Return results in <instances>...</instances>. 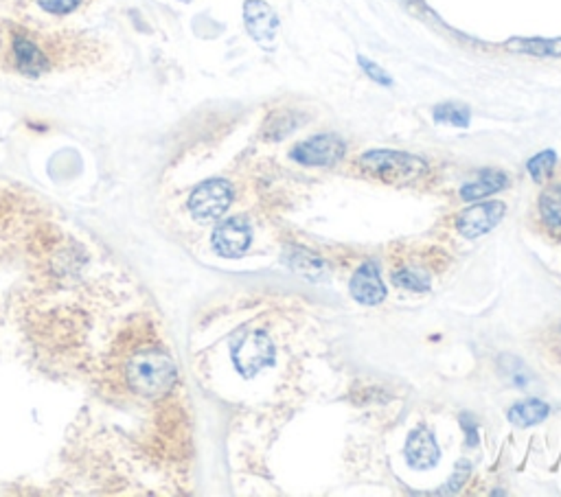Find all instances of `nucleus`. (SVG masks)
I'll return each instance as SVG.
<instances>
[{
	"label": "nucleus",
	"instance_id": "obj_1",
	"mask_svg": "<svg viewBox=\"0 0 561 497\" xmlns=\"http://www.w3.org/2000/svg\"><path fill=\"white\" fill-rule=\"evenodd\" d=\"M71 53H80V46H71V38L62 40L53 34L12 29L7 34L4 62L20 75L40 77L71 62Z\"/></svg>",
	"mask_w": 561,
	"mask_h": 497
},
{
	"label": "nucleus",
	"instance_id": "obj_2",
	"mask_svg": "<svg viewBox=\"0 0 561 497\" xmlns=\"http://www.w3.org/2000/svg\"><path fill=\"white\" fill-rule=\"evenodd\" d=\"M357 167L369 176L390 184L415 182L423 173H427V163L419 156L406 154V151L393 149H373L366 151L357 158Z\"/></svg>",
	"mask_w": 561,
	"mask_h": 497
},
{
	"label": "nucleus",
	"instance_id": "obj_3",
	"mask_svg": "<svg viewBox=\"0 0 561 497\" xmlns=\"http://www.w3.org/2000/svg\"><path fill=\"white\" fill-rule=\"evenodd\" d=\"M274 356V342L264 329H242L231 342L233 366L243 379H252L264 368L273 366Z\"/></svg>",
	"mask_w": 561,
	"mask_h": 497
},
{
	"label": "nucleus",
	"instance_id": "obj_4",
	"mask_svg": "<svg viewBox=\"0 0 561 497\" xmlns=\"http://www.w3.org/2000/svg\"><path fill=\"white\" fill-rule=\"evenodd\" d=\"M233 184L224 178H213L197 184L187 202V209L197 224L218 222L233 204Z\"/></svg>",
	"mask_w": 561,
	"mask_h": 497
},
{
	"label": "nucleus",
	"instance_id": "obj_5",
	"mask_svg": "<svg viewBox=\"0 0 561 497\" xmlns=\"http://www.w3.org/2000/svg\"><path fill=\"white\" fill-rule=\"evenodd\" d=\"M347 154V145L335 134H316L307 141L296 142L289 151V158L303 167H334Z\"/></svg>",
	"mask_w": 561,
	"mask_h": 497
},
{
	"label": "nucleus",
	"instance_id": "obj_6",
	"mask_svg": "<svg viewBox=\"0 0 561 497\" xmlns=\"http://www.w3.org/2000/svg\"><path fill=\"white\" fill-rule=\"evenodd\" d=\"M504 213H507V206L503 202H480V204H473L458 213L454 224L465 239H478L498 226Z\"/></svg>",
	"mask_w": 561,
	"mask_h": 497
},
{
	"label": "nucleus",
	"instance_id": "obj_7",
	"mask_svg": "<svg viewBox=\"0 0 561 497\" xmlns=\"http://www.w3.org/2000/svg\"><path fill=\"white\" fill-rule=\"evenodd\" d=\"M211 243H213L215 255L222 259H239L250 248L252 230L242 218H231L215 226Z\"/></svg>",
	"mask_w": 561,
	"mask_h": 497
},
{
	"label": "nucleus",
	"instance_id": "obj_8",
	"mask_svg": "<svg viewBox=\"0 0 561 497\" xmlns=\"http://www.w3.org/2000/svg\"><path fill=\"white\" fill-rule=\"evenodd\" d=\"M243 22L248 34L264 46H273L279 34V18L274 9L264 0H246L243 4Z\"/></svg>",
	"mask_w": 561,
	"mask_h": 497
},
{
	"label": "nucleus",
	"instance_id": "obj_9",
	"mask_svg": "<svg viewBox=\"0 0 561 497\" xmlns=\"http://www.w3.org/2000/svg\"><path fill=\"white\" fill-rule=\"evenodd\" d=\"M349 292L356 298L360 305L373 307L380 305L386 298V287L384 280L380 276V268L373 261H365L360 268L356 270V274L351 276V283H349Z\"/></svg>",
	"mask_w": 561,
	"mask_h": 497
},
{
	"label": "nucleus",
	"instance_id": "obj_10",
	"mask_svg": "<svg viewBox=\"0 0 561 497\" xmlns=\"http://www.w3.org/2000/svg\"><path fill=\"white\" fill-rule=\"evenodd\" d=\"M403 454H406V463L412 469H417V471L432 469L441 458V449L436 445L434 434L430 430H426V427H417V430H412L408 434Z\"/></svg>",
	"mask_w": 561,
	"mask_h": 497
},
{
	"label": "nucleus",
	"instance_id": "obj_11",
	"mask_svg": "<svg viewBox=\"0 0 561 497\" xmlns=\"http://www.w3.org/2000/svg\"><path fill=\"white\" fill-rule=\"evenodd\" d=\"M285 261H288L289 270L294 274L305 280H311V283H323V280L329 279V268L323 256L314 255V252L305 250V248H289L288 259Z\"/></svg>",
	"mask_w": 561,
	"mask_h": 497
},
{
	"label": "nucleus",
	"instance_id": "obj_12",
	"mask_svg": "<svg viewBox=\"0 0 561 497\" xmlns=\"http://www.w3.org/2000/svg\"><path fill=\"white\" fill-rule=\"evenodd\" d=\"M507 184L509 178L504 172H498V169H482V172L476 173V178H472V180L463 184L461 197L465 202L485 200V197L507 188Z\"/></svg>",
	"mask_w": 561,
	"mask_h": 497
},
{
	"label": "nucleus",
	"instance_id": "obj_13",
	"mask_svg": "<svg viewBox=\"0 0 561 497\" xmlns=\"http://www.w3.org/2000/svg\"><path fill=\"white\" fill-rule=\"evenodd\" d=\"M537 210H540L542 226L549 230L550 237L561 241V184L549 187L542 193Z\"/></svg>",
	"mask_w": 561,
	"mask_h": 497
},
{
	"label": "nucleus",
	"instance_id": "obj_14",
	"mask_svg": "<svg viewBox=\"0 0 561 497\" xmlns=\"http://www.w3.org/2000/svg\"><path fill=\"white\" fill-rule=\"evenodd\" d=\"M509 50L537 57H561V38H513L507 44Z\"/></svg>",
	"mask_w": 561,
	"mask_h": 497
},
{
	"label": "nucleus",
	"instance_id": "obj_15",
	"mask_svg": "<svg viewBox=\"0 0 561 497\" xmlns=\"http://www.w3.org/2000/svg\"><path fill=\"white\" fill-rule=\"evenodd\" d=\"M549 403L540 401V399H526V401L515 403V406L509 409L507 417L515 427H531L544 421V418L549 417Z\"/></svg>",
	"mask_w": 561,
	"mask_h": 497
},
{
	"label": "nucleus",
	"instance_id": "obj_16",
	"mask_svg": "<svg viewBox=\"0 0 561 497\" xmlns=\"http://www.w3.org/2000/svg\"><path fill=\"white\" fill-rule=\"evenodd\" d=\"M432 117H434V121L441 123V126H454V127H467L469 121H472V112H469L467 105L452 103V101L434 105Z\"/></svg>",
	"mask_w": 561,
	"mask_h": 497
},
{
	"label": "nucleus",
	"instance_id": "obj_17",
	"mask_svg": "<svg viewBox=\"0 0 561 497\" xmlns=\"http://www.w3.org/2000/svg\"><path fill=\"white\" fill-rule=\"evenodd\" d=\"M84 3L86 0H31V4L35 7L38 16L53 18V20L73 16Z\"/></svg>",
	"mask_w": 561,
	"mask_h": 497
},
{
	"label": "nucleus",
	"instance_id": "obj_18",
	"mask_svg": "<svg viewBox=\"0 0 561 497\" xmlns=\"http://www.w3.org/2000/svg\"><path fill=\"white\" fill-rule=\"evenodd\" d=\"M393 283L402 289H411V292H430V274L419 268H402L393 271Z\"/></svg>",
	"mask_w": 561,
	"mask_h": 497
},
{
	"label": "nucleus",
	"instance_id": "obj_19",
	"mask_svg": "<svg viewBox=\"0 0 561 497\" xmlns=\"http://www.w3.org/2000/svg\"><path fill=\"white\" fill-rule=\"evenodd\" d=\"M555 164H557V154H555L553 149H544L540 151V154L533 156L531 160L526 163V169L528 173H531V178L535 182H544L546 178L553 173Z\"/></svg>",
	"mask_w": 561,
	"mask_h": 497
},
{
	"label": "nucleus",
	"instance_id": "obj_20",
	"mask_svg": "<svg viewBox=\"0 0 561 497\" xmlns=\"http://www.w3.org/2000/svg\"><path fill=\"white\" fill-rule=\"evenodd\" d=\"M298 126H301V121H298L294 112L274 114L268 121V136L274 138V141H280V138L292 134Z\"/></svg>",
	"mask_w": 561,
	"mask_h": 497
},
{
	"label": "nucleus",
	"instance_id": "obj_21",
	"mask_svg": "<svg viewBox=\"0 0 561 497\" xmlns=\"http://www.w3.org/2000/svg\"><path fill=\"white\" fill-rule=\"evenodd\" d=\"M357 64H360L362 71L366 73V77H369V80H373L375 84L386 86V88H390V86H393V77H390L388 73H386L384 68L380 66V64H375L373 59L365 57V55H357Z\"/></svg>",
	"mask_w": 561,
	"mask_h": 497
},
{
	"label": "nucleus",
	"instance_id": "obj_22",
	"mask_svg": "<svg viewBox=\"0 0 561 497\" xmlns=\"http://www.w3.org/2000/svg\"><path fill=\"white\" fill-rule=\"evenodd\" d=\"M469 473H472V464L467 460H458L457 467H454V473L450 476V480L445 482V489L439 491V493H457L461 486H465Z\"/></svg>",
	"mask_w": 561,
	"mask_h": 497
},
{
	"label": "nucleus",
	"instance_id": "obj_23",
	"mask_svg": "<svg viewBox=\"0 0 561 497\" xmlns=\"http://www.w3.org/2000/svg\"><path fill=\"white\" fill-rule=\"evenodd\" d=\"M461 423H463V430H465V434H467V445L469 447H476L478 445V423L473 421L472 414H463Z\"/></svg>",
	"mask_w": 561,
	"mask_h": 497
},
{
	"label": "nucleus",
	"instance_id": "obj_24",
	"mask_svg": "<svg viewBox=\"0 0 561 497\" xmlns=\"http://www.w3.org/2000/svg\"><path fill=\"white\" fill-rule=\"evenodd\" d=\"M4 44H7L4 42V31H3V27H0V55L4 53Z\"/></svg>",
	"mask_w": 561,
	"mask_h": 497
},
{
	"label": "nucleus",
	"instance_id": "obj_25",
	"mask_svg": "<svg viewBox=\"0 0 561 497\" xmlns=\"http://www.w3.org/2000/svg\"><path fill=\"white\" fill-rule=\"evenodd\" d=\"M406 3H417V0H406Z\"/></svg>",
	"mask_w": 561,
	"mask_h": 497
}]
</instances>
